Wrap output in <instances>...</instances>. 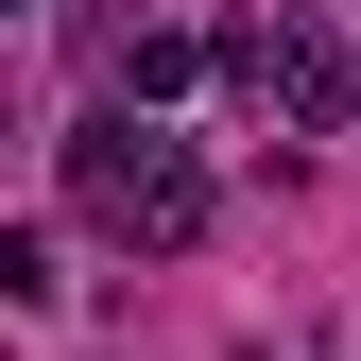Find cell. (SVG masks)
I'll list each match as a JSON object with an SVG mask.
<instances>
[{"label":"cell","mask_w":361,"mask_h":361,"mask_svg":"<svg viewBox=\"0 0 361 361\" xmlns=\"http://www.w3.org/2000/svg\"><path fill=\"white\" fill-rule=\"evenodd\" d=\"M69 190L104 207L121 241H155V258H172V241L207 224V172L172 155V138H138V121H86V138H69Z\"/></svg>","instance_id":"cell-1"}]
</instances>
